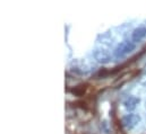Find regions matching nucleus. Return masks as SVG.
Listing matches in <instances>:
<instances>
[{
	"instance_id": "1",
	"label": "nucleus",
	"mask_w": 146,
	"mask_h": 134,
	"mask_svg": "<svg viewBox=\"0 0 146 134\" xmlns=\"http://www.w3.org/2000/svg\"><path fill=\"white\" fill-rule=\"evenodd\" d=\"M135 50V44L134 42H129V41H125L122 43H120L115 50H114V56L115 58H123L125 55L129 54L130 52H133Z\"/></svg>"
},
{
	"instance_id": "2",
	"label": "nucleus",
	"mask_w": 146,
	"mask_h": 134,
	"mask_svg": "<svg viewBox=\"0 0 146 134\" xmlns=\"http://www.w3.org/2000/svg\"><path fill=\"white\" fill-rule=\"evenodd\" d=\"M141 121L139 116L135 115V114H129L127 116H125L121 120V125L127 127V129H133L134 126H136L138 124V122Z\"/></svg>"
},
{
	"instance_id": "3",
	"label": "nucleus",
	"mask_w": 146,
	"mask_h": 134,
	"mask_svg": "<svg viewBox=\"0 0 146 134\" xmlns=\"http://www.w3.org/2000/svg\"><path fill=\"white\" fill-rule=\"evenodd\" d=\"M146 36V28L145 27H139V28H136L134 32H133V41L134 42H141L144 37Z\"/></svg>"
},
{
	"instance_id": "4",
	"label": "nucleus",
	"mask_w": 146,
	"mask_h": 134,
	"mask_svg": "<svg viewBox=\"0 0 146 134\" xmlns=\"http://www.w3.org/2000/svg\"><path fill=\"white\" fill-rule=\"evenodd\" d=\"M94 56H95V59H96L99 62H101V63H108L110 61L109 54H108L106 51H96V52L94 53Z\"/></svg>"
},
{
	"instance_id": "5",
	"label": "nucleus",
	"mask_w": 146,
	"mask_h": 134,
	"mask_svg": "<svg viewBox=\"0 0 146 134\" xmlns=\"http://www.w3.org/2000/svg\"><path fill=\"white\" fill-rule=\"evenodd\" d=\"M138 102H139V99L138 98H135V97H129L127 101H125V107L127 108V109H129V110H131V109H134L137 105H138Z\"/></svg>"
},
{
	"instance_id": "6",
	"label": "nucleus",
	"mask_w": 146,
	"mask_h": 134,
	"mask_svg": "<svg viewBox=\"0 0 146 134\" xmlns=\"http://www.w3.org/2000/svg\"><path fill=\"white\" fill-rule=\"evenodd\" d=\"M86 90H87V85H80V86H77V87L73 88L72 93L75 96H84Z\"/></svg>"
}]
</instances>
